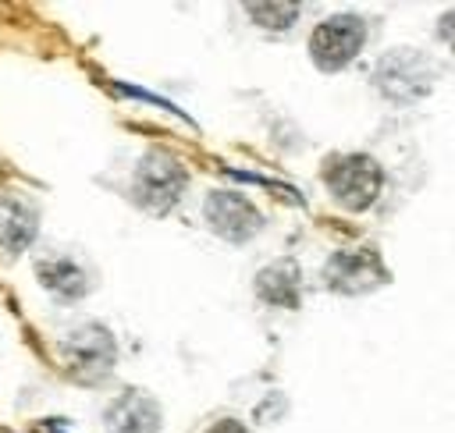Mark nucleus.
<instances>
[{
	"instance_id": "f257e3e1",
	"label": "nucleus",
	"mask_w": 455,
	"mask_h": 433,
	"mask_svg": "<svg viewBox=\"0 0 455 433\" xmlns=\"http://www.w3.org/2000/svg\"><path fill=\"white\" fill-rule=\"evenodd\" d=\"M185 185H188V174H185L181 160L171 156L167 149H149L135 170L132 199L149 213H167L178 202V195L185 192Z\"/></svg>"
},
{
	"instance_id": "f03ea898",
	"label": "nucleus",
	"mask_w": 455,
	"mask_h": 433,
	"mask_svg": "<svg viewBox=\"0 0 455 433\" xmlns=\"http://www.w3.org/2000/svg\"><path fill=\"white\" fill-rule=\"evenodd\" d=\"M323 185L331 188V195H334L345 209L359 213V209H366V206L380 195L384 170H380V163H377L373 156H366V153H345V156H334V160L323 167Z\"/></svg>"
},
{
	"instance_id": "7ed1b4c3",
	"label": "nucleus",
	"mask_w": 455,
	"mask_h": 433,
	"mask_svg": "<svg viewBox=\"0 0 455 433\" xmlns=\"http://www.w3.org/2000/svg\"><path fill=\"white\" fill-rule=\"evenodd\" d=\"M366 43V21L359 14H334L320 21L309 35V57L320 71L345 67Z\"/></svg>"
},
{
	"instance_id": "20e7f679",
	"label": "nucleus",
	"mask_w": 455,
	"mask_h": 433,
	"mask_svg": "<svg viewBox=\"0 0 455 433\" xmlns=\"http://www.w3.org/2000/svg\"><path fill=\"white\" fill-rule=\"evenodd\" d=\"M114 355H117L114 337L103 327H96V323L78 327V330H71L64 337V362H68L71 376H78V380L107 376L114 369Z\"/></svg>"
},
{
	"instance_id": "39448f33",
	"label": "nucleus",
	"mask_w": 455,
	"mask_h": 433,
	"mask_svg": "<svg viewBox=\"0 0 455 433\" xmlns=\"http://www.w3.org/2000/svg\"><path fill=\"white\" fill-rule=\"evenodd\" d=\"M387 280V270L384 263L377 259L373 248H345V252H334L323 266V284L341 291V295H363L377 284Z\"/></svg>"
},
{
	"instance_id": "423d86ee",
	"label": "nucleus",
	"mask_w": 455,
	"mask_h": 433,
	"mask_svg": "<svg viewBox=\"0 0 455 433\" xmlns=\"http://www.w3.org/2000/svg\"><path fill=\"white\" fill-rule=\"evenodd\" d=\"M203 209H206V224L228 241H249L263 227L259 209L238 192H213Z\"/></svg>"
},
{
	"instance_id": "0eeeda50",
	"label": "nucleus",
	"mask_w": 455,
	"mask_h": 433,
	"mask_svg": "<svg viewBox=\"0 0 455 433\" xmlns=\"http://www.w3.org/2000/svg\"><path fill=\"white\" fill-rule=\"evenodd\" d=\"M160 405L146 390H128L107 408V433H156Z\"/></svg>"
},
{
	"instance_id": "6e6552de",
	"label": "nucleus",
	"mask_w": 455,
	"mask_h": 433,
	"mask_svg": "<svg viewBox=\"0 0 455 433\" xmlns=\"http://www.w3.org/2000/svg\"><path fill=\"white\" fill-rule=\"evenodd\" d=\"M256 291H259V298L270 302V305L295 309V305H299V295H302V273H299L295 263H274V266L259 270Z\"/></svg>"
},
{
	"instance_id": "1a4fd4ad",
	"label": "nucleus",
	"mask_w": 455,
	"mask_h": 433,
	"mask_svg": "<svg viewBox=\"0 0 455 433\" xmlns=\"http://www.w3.org/2000/svg\"><path fill=\"white\" fill-rule=\"evenodd\" d=\"M36 234V216L14 202V199H0V245L7 252H21Z\"/></svg>"
},
{
	"instance_id": "9d476101",
	"label": "nucleus",
	"mask_w": 455,
	"mask_h": 433,
	"mask_svg": "<svg viewBox=\"0 0 455 433\" xmlns=\"http://www.w3.org/2000/svg\"><path fill=\"white\" fill-rule=\"evenodd\" d=\"M39 280H43L50 291L64 295V298H78V295L89 287L82 266L71 263L68 256H50L46 263H39Z\"/></svg>"
},
{
	"instance_id": "9b49d317",
	"label": "nucleus",
	"mask_w": 455,
	"mask_h": 433,
	"mask_svg": "<svg viewBox=\"0 0 455 433\" xmlns=\"http://www.w3.org/2000/svg\"><path fill=\"white\" fill-rule=\"evenodd\" d=\"M249 14L263 28H288L299 18V7L295 4H249Z\"/></svg>"
},
{
	"instance_id": "f8f14e48",
	"label": "nucleus",
	"mask_w": 455,
	"mask_h": 433,
	"mask_svg": "<svg viewBox=\"0 0 455 433\" xmlns=\"http://www.w3.org/2000/svg\"><path fill=\"white\" fill-rule=\"evenodd\" d=\"M206 433H245V426H242L238 419H220V422H213Z\"/></svg>"
}]
</instances>
